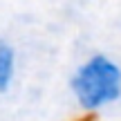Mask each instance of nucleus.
<instances>
[{
  "label": "nucleus",
  "mask_w": 121,
  "mask_h": 121,
  "mask_svg": "<svg viewBox=\"0 0 121 121\" xmlns=\"http://www.w3.org/2000/svg\"><path fill=\"white\" fill-rule=\"evenodd\" d=\"M72 99L83 112L99 114L121 101V63L105 52L90 54L69 76Z\"/></svg>",
  "instance_id": "obj_1"
},
{
  "label": "nucleus",
  "mask_w": 121,
  "mask_h": 121,
  "mask_svg": "<svg viewBox=\"0 0 121 121\" xmlns=\"http://www.w3.org/2000/svg\"><path fill=\"white\" fill-rule=\"evenodd\" d=\"M18 74V52L7 38L0 36V94L11 90Z\"/></svg>",
  "instance_id": "obj_2"
}]
</instances>
